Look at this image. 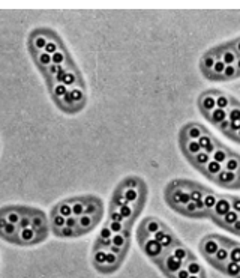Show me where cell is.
Returning <instances> with one entry per match:
<instances>
[{
  "label": "cell",
  "instance_id": "277c9868",
  "mask_svg": "<svg viewBox=\"0 0 240 278\" xmlns=\"http://www.w3.org/2000/svg\"><path fill=\"white\" fill-rule=\"evenodd\" d=\"M104 200L95 194H84L62 200L50 211V232L56 238H80L96 229V226L104 218Z\"/></svg>",
  "mask_w": 240,
  "mask_h": 278
},
{
  "label": "cell",
  "instance_id": "3957f363",
  "mask_svg": "<svg viewBox=\"0 0 240 278\" xmlns=\"http://www.w3.org/2000/svg\"><path fill=\"white\" fill-rule=\"evenodd\" d=\"M137 240L167 278H206L200 260L158 218L147 217L140 223Z\"/></svg>",
  "mask_w": 240,
  "mask_h": 278
},
{
  "label": "cell",
  "instance_id": "8992f818",
  "mask_svg": "<svg viewBox=\"0 0 240 278\" xmlns=\"http://www.w3.org/2000/svg\"><path fill=\"white\" fill-rule=\"evenodd\" d=\"M234 197L236 196H221V194H218V199L215 201L213 207L206 212V218L212 220L213 223H216L218 226L222 227L224 218L230 212L236 211V207H234Z\"/></svg>",
  "mask_w": 240,
  "mask_h": 278
},
{
  "label": "cell",
  "instance_id": "6da1fadb",
  "mask_svg": "<svg viewBox=\"0 0 240 278\" xmlns=\"http://www.w3.org/2000/svg\"><path fill=\"white\" fill-rule=\"evenodd\" d=\"M26 44L54 106L68 116L81 113L89 99L87 86L62 37L42 26L30 30Z\"/></svg>",
  "mask_w": 240,
  "mask_h": 278
},
{
  "label": "cell",
  "instance_id": "7a4b0ae2",
  "mask_svg": "<svg viewBox=\"0 0 240 278\" xmlns=\"http://www.w3.org/2000/svg\"><path fill=\"white\" fill-rule=\"evenodd\" d=\"M147 201V184L137 175L125 176L116 185L105 220L92 248V266L102 275L119 271L131 247L135 220Z\"/></svg>",
  "mask_w": 240,
  "mask_h": 278
},
{
  "label": "cell",
  "instance_id": "5b68a950",
  "mask_svg": "<svg viewBox=\"0 0 240 278\" xmlns=\"http://www.w3.org/2000/svg\"><path fill=\"white\" fill-rule=\"evenodd\" d=\"M50 224L44 211L24 204L0 207V239L17 247H35L48 238Z\"/></svg>",
  "mask_w": 240,
  "mask_h": 278
}]
</instances>
